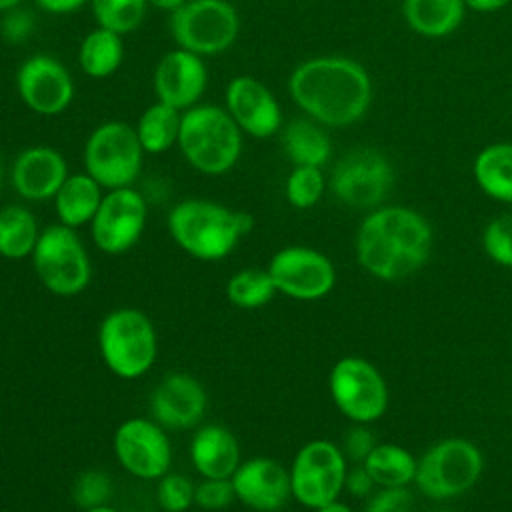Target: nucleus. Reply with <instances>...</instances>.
Here are the masks:
<instances>
[{
	"mask_svg": "<svg viewBox=\"0 0 512 512\" xmlns=\"http://www.w3.org/2000/svg\"><path fill=\"white\" fill-rule=\"evenodd\" d=\"M148 6L156 8V10H162V12H168L172 14L174 10H178L186 0H146Z\"/></svg>",
	"mask_w": 512,
	"mask_h": 512,
	"instance_id": "obj_44",
	"label": "nucleus"
},
{
	"mask_svg": "<svg viewBox=\"0 0 512 512\" xmlns=\"http://www.w3.org/2000/svg\"><path fill=\"white\" fill-rule=\"evenodd\" d=\"M464 0H402L400 12L406 26L422 38L440 40L454 34L466 18Z\"/></svg>",
	"mask_w": 512,
	"mask_h": 512,
	"instance_id": "obj_23",
	"label": "nucleus"
},
{
	"mask_svg": "<svg viewBox=\"0 0 512 512\" xmlns=\"http://www.w3.org/2000/svg\"><path fill=\"white\" fill-rule=\"evenodd\" d=\"M414 504L410 488H376L362 512H410Z\"/></svg>",
	"mask_w": 512,
	"mask_h": 512,
	"instance_id": "obj_39",
	"label": "nucleus"
},
{
	"mask_svg": "<svg viewBox=\"0 0 512 512\" xmlns=\"http://www.w3.org/2000/svg\"><path fill=\"white\" fill-rule=\"evenodd\" d=\"M430 512H456V510H450V508H434Z\"/></svg>",
	"mask_w": 512,
	"mask_h": 512,
	"instance_id": "obj_49",
	"label": "nucleus"
},
{
	"mask_svg": "<svg viewBox=\"0 0 512 512\" xmlns=\"http://www.w3.org/2000/svg\"><path fill=\"white\" fill-rule=\"evenodd\" d=\"M226 2H232V4H234V2H242V0H226Z\"/></svg>",
	"mask_w": 512,
	"mask_h": 512,
	"instance_id": "obj_50",
	"label": "nucleus"
},
{
	"mask_svg": "<svg viewBox=\"0 0 512 512\" xmlns=\"http://www.w3.org/2000/svg\"><path fill=\"white\" fill-rule=\"evenodd\" d=\"M394 186V166L372 146L354 148L334 164L328 188L334 198L354 210H374L384 204Z\"/></svg>",
	"mask_w": 512,
	"mask_h": 512,
	"instance_id": "obj_10",
	"label": "nucleus"
},
{
	"mask_svg": "<svg viewBox=\"0 0 512 512\" xmlns=\"http://www.w3.org/2000/svg\"><path fill=\"white\" fill-rule=\"evenodd\" d=\"M286 88L304 116L324 128H346L360 122L374 96L368 70L358 60L338 54L302 60L290 72Z\"/></svg>",
	"mask_w": 512,
	"mask_h": 512,
	"instance_id": "obj_1",
	"label": "nucleus"
},
{
	"mask_svg": "<svg viewBox=\"0 0 512 512\" xmlns=\"http://www.w3.org/2000/svg\"><path fill=\"white\" fill-rule=\"evenodd\" d=\"M374 490H376V484L370 478L364 464H354L352 468L348 466L346 478H344V492L356 498H368Z\"/></svg>",
	"mask_w": 512,
	"mask_h": 512,
	"instance_id": "obj_41",
	"label": "nucleus"
},
{
	"mask_svg": "<svg viewBox=\"0 0 512 512\" xmlns=\"http://www.w3.org/2000/svg\"><path fill=\"white\" fill-rule=\"evenodd\" d=\"M152 86L156 100L184 112L200 104V98L206 92V64L202 56L182 48H174L158 60L152 76Z\"/></svg>",
	"mask_w": 512,
	"mask_h": 512,
	"instance_id": "obj_20",
	"label": "nucleus"
},
{
	"mask_svg": "<svg viewBox=\"0 0 512 512\" xmlns=\"http://www.w3.org/2000/svg\"><path fill=\"white\" fill-rule=\"evenodd\" d=\"M196 484L182 474L166 472L156 484V502L164 512H186L194 506Z\"/></svg>",
	"mask_w": 512,
	"mask_h": 512,
	"instance_id": "obj_35",
	"label": "nucleus"
},
{
	"mask_svg": "<svg viewBox=\"0 0 512 512\" xmlns=\"http://www.w3.org/2000/svg\"><path fill=\"white\" fill-rule=\"evenodd\" d=\"M472 178L478 190L494 202L512 206V142H492L472 160Z\"/></svg>",
	"mask_w": 512,
	"mask_h": 512,
	"instance_id": "obj_25",
	"label": "nucleus"
},
{
	"mask_svg": "<svg viewBox=\"0 0 512 512\" xmlns=\"http://www.w3.org/2000/svg\"><path fill=\"white\" fill-rule=\"evenodd\" d=\"M230 480L236 502L256 512H278L292 498L288 468L268 456L240 462Z\"/></svg>",
	"mask_w": 512,
	"mask_h": 512,
	"instance_id": "obj_19",
	"label": "nucleus"
},
{
	"mask_svg": "<svg viewBox=\"0 0 512 512\" xmlns=\"http://www.w3.org/2000/svg\"><path fill=\"white\" fill-rule=\"evenodd\" d=\"M224 108L242 130L252 138L264 140L282 130V106L274 92L254 76L240 74L228 80Z\"/></svg>",
	"mask_w": 512,
	"mask_h": 512,
	"instance_id": "obj_17",
	"label": "nucleus"
},
{
	"mask_svg": "<svg viewBox=\"0 0 512 512\" xmlns=\"http://www.w3.org/2000/svg\"><path fill=\"white\" fill-rule=\"evenodd\" d=\"M110 496L112 480L102 470H86L72 484V498L82 510L108 504Z\"/></svg>",
	"mask_w": 512,
	"mask_h": 512,
	"instance_id": "obj_36",
	"label": "nucleus"
},
{
	"mask_svg": "<svg viewBox=\"0 0 512 512\" xmlns=\"http://www.w3.org/2000/svg\"><path fill=\"white\" fill-rule=\"evenodd\" d=\"M242 136L224 106L196 104L182 112L176 146L196 172L220 176L240 160Z\"/></svg>",
	"mask_w": 512,
	"mask_h": 512,
	"instance_id": "obj_4",
	"label": "nucleus"
},
{
	"mask_svg": "<svg viewBox=\"0 0 512 512\" xmlns=\"http://www.w3.org/2000/svg\"><path fill=\"white\" fill-rule=\"evenodd\" d=\"M346 470L348 460L338 444L322 438L306 442L288 468L292 498L310 510L338 500Z\"/></svg>",
	"mask_w": 512,
	"mask_h": 512,
	"instance_id": "obj_12",
	"label": "nucleus"
},
{
	"mask_svg": "<svg viewBox=\"0 0 512 512\" xmlns=\"http://www.w3.org/2000/svg\"><path fill=\"white\" fill-rule=\"evenodd\" d=\"M40 226L30 208L8 204L0 208V256L22 260L32 256L40 238Z\"/></svg>",
	"mask_w": 512,
	"mask_h": 512,
	"instance_id": "obj_29",
	"label": "nucleus"
},
{
	"mask_svg": "<svg viewBox=\"0 0 512 512\" xmlns=\"http://www.w3.org/2000/svg\"><path fill=\"white\" fill-rule=\"evenodd\" d=\"M466 8L472 12H480V14H490V12H498L502 8H506L512 0H464Z\"/></svg>",
	"mask_w": 512,
	"mask_h": 512,
	"instance_id": "obj_43",
	"label": "nucleus"
},
{
	"mask_svg": "<svg viewBox=\"0 0 512 512\" xmlns=\"http://www.w3.org/2000/svg\"><path fill=\"white\" fill-rule=\"evenodd\" d=\"M116 462L134 478L158 480L170 472L172 446L166 428L152 418L124 420L112 438Z\"/></svg>",
	"mask_w": 512,
	"mask_h": 512,
	"instance_id": "obj_15",
	"label": "nucleus"
},
{
	"mask_svg": "<svg viewBox=\"0 0 512 512\" xmlns=\"http://www.w3.org/2000/svg\"><path fill=\"white\" fill-rule=\"evenodd\" d=\"M328 392L338 412L352 424H372L388 410L384 374L362 356H344L328 374Z\"/></svg>",
	"mask_w": 512,
	"mask_h": 512,
	"instance_id": "obj_11",
	"label": "nucleus"
},
{
	"mask_svg": "<svg viewBox=\"0 0 512 512\" xmlns=\"http://www.w3.org/2000/svg\"><path fill=\"white\" fill-rule=\"evenodd\" d=\"M176 48L198 56H216L232 48L240 34V16L226 0H186L170 14Z\"/></svg>",
	"mask_w": 512,
	"mask_h": 512,
	"instance_id": "obj_9",
	"label": "nucleus"
},
{
	"mask_svg": "<svg viewBox=\"0 0 512 512\" xmlns=\"http://www.w3.org/2000/svg\"><path fill=\"white\" fill-rule=\"evenodd\" d=\"M282 150L292 166L322 168L332 156V140L322 124L304 116L282 126Z\"/></svg>",
	"mask_w": 512,
	"mask_h": 512,
	"instance_id": "obj_26",
	"label": "nucleus"
},
{
	"mask_svg": "<svg viewBox=\"0 0 512 512\" xmlns=\"http://www.w3.org/2000/svg\"><path fill=\"white\" fill-rule=\"evenodd\" d=\"M96 26L108 28L120 36L134 32L148 10L146 0H90Z\"/></svg>",
	"mask_w": 512,
	"mask_h": 512,
	"instance_id": "obj_32",
	"label": "nucleus"
},
{
	"mask_svg": "<svg viewBox=\"0 0 512 512\" xmlns=\"http://www.w3.org/2000/svg\"><path fill=\"white\" fill-rule=\"evenodd\" d=\"M22 2H24V0H0V14L8 12V10H12V8L22 6Z\"/></svg>",
	"mask_w": 512,
	"mask_h": 512,
	"instance_id": "obj_46",
	"label": "nucleus"
},
{
	"mask_svg": "<svg viewBox=\"0 0 512 512\" xmlns=\"http://www.w3.org/2000/svg\"><path fill=\"white\" fill-rule=\"evenodd\" d=\"M208 396L198 378L188 372L166 374L150 394V414L166 430H190L200 424Z\"/></svg>",
	"mask_w": 512,
	"mask_h": 512,
	"instance_id": "obj_18",
	"label": "nucleus"
},
{
	"mask_svg": "<svg viewBox=\"0 0 512 512\" xmlns=\"http://www.w3.org/2000/svg\"><path fill=\"white\" fill-rule=\"evenodd\" d=\"M166 226L182 252L196 260L216 262L234 252L240 238L250 234L254 220L252 214L214 200L186 198L172 206Z\"/></svg>",
	"mask_w": 512,
	"mask_h": 512,
	"instance_id": "obj_3",
	"label": "nucleus"
},
{
	"mask_svg": "<svg viewBox=\"0 0 512 512\" xmlns=\"http://www.w3.org/2000/svg\"><path fill=\"white\" fill-rule=\"evenodd\" d=\"M266 270L276 292L300 302L322 300L336 286V268L332 260L312 246L292 244L280 248L270 258Z\"/></svg>",
	"mask_w": 512,
	"mask_h": 512,
	"instance_id": "obj_13",
	"label": "nucleus"
},
{
	"mask_svg": "<svg viewBox=\"0 0 512 512\" xmlns=\"http://www.w3.org/2000/svg\"><path fill=\"white\" fill-rule=\"evenodd\" d=\"M376 488H406L414 484L418 458L394 442H378L362 462Z\"/></svg>",
	"mask_w": 512,
	"mask_h": 512,
	"instance_id": "obj_27",
	"label": "nucleus"
},
{
	"mask_svg": "<svg viewBox=\"0 0 512 512\" xmlns=\"http://www.w3.org/2000/svg\"><path fill=\"white\" fill-rule=\"evenodd\" d=\"M328 186L322 168L316 166H292L284 182V196L296 210H308L320 202Z\"/></svg>",
	"mask_w": 512,
	"mask_h": 512,
	"instance_id": "obj_33",
	"label": "nucleus"
},
{
	"mask_svg": "<svg viewBox=\"0 0 512 512\" xmlns=\"http://www.w3.org/2000/svg\"><path fill=\"white\" fill-rule=\"evenodd\" d=\"M226 298L236 308L254 310L264 304H268L274 294L276 286L268 274V270L262 268H244L234 272L226 282Z\"/></svg>",
	"mask_w": 512,
	"mask_h": 512,
	"instance_id": "obj_31",
	"label": "nucleus"
},
{
	"mask_svg": "<svg viewBox=\"0 0 512 512\" xmlns=\"http://www.w3.org/2000/svg\"><path fill=\"white\" fill-rule=\"evenodd\" d=\"M124 60V40L120 34L96 26L78 46V66L94 80L108 78L118 72Z\"/></svg>",
	"mask_w": 512,
	"mask_h": 512,
	"instance_id": "obj_28",
	"label": "nucleus"
},
{
	"mask_svg": "<svg viewBox=\"0 0 512 512\" xmlns=\"http://www.w3.org/2000/svg\"><path fill=\"white\" fill-rule=\"evenodd\" d=\"M190 462L200 478H232L240 466V444L222 424L196 428L190 440Z\"/></svg>",
	"mask_w": 512,
	"mask_h": 512,
	"instance_id": "obj_22",
	"label": "nucleus"
},
{
	"mask_svg": "<svg viewBox=\"0 0 512 512\" xmlns=\"http://www.w3.org/2000/svg\"><path fill=\"white\" fill-rule=\"evenodd\" d=\"M146 218L148 202L134 186L106 190L88 224L92 242L104 254H124L138 244L146 228Z\"/></svg>",
	"mask_w": 512,
	"mask_h": 512,
	"instance_id": "obj_14",
	"label": "nucleus"
},
{
	"mask_svg": "<svg viewBox=\"0 0 512 512\" xmlns=\"http://www.w3.org/2000/svg\"><path fill=\"white\" fill-rule=\"evenodd\" d=\"M376 436L374 432L368 428V424H354L346 434H344V442H342V452L346 456L348 462L352 464H362L366 460V456L374 450L376 446Z\"/></svg>",
	"mask_w": 512,
	"mask_h": 512,
	"instance_id": "obj_40",
	"label": "nucleus"
},
{
	"mask_svg": "<svg viewBox=\"0 0 512 512\" xmlns=\"http://www.w3.org/2000/svg\"><path fill=\"white\" fill-rule=\"evenodd\" d=\"M312 512H354V510L338 498V500H334L330 504H324V506H320V508H316Z\"/></svg>",
	"mask_w": 512,
	"mask_h": 512,
	"instance_id": "obj_45",
	"label": "nucleus"
},
{
	"mask_svg": "<svg viewBox=\"0 0 512 512\" xmlns=\"http://www.w3.org/2000/svg\"><path fill=\"white\" fill-rule=\"evenodd\" d=\"M434 232L428 218L398 204L370 210L358 224L354 252L360 268L376 280L396 282L416 274L430 260Z\"/></svg>",
	"mask_w": 512,
	"mask_h": 512,
	"instance_id": "obj_2",
	"label": "nucleus"
},
{
	"mask_svg": "<svg viewBox=\"0 0 512 512\" xmlns=\"http://www.w3.org/2000/svg\"><path fill=\"white\" fill-rule=\"evenodd\" d=\"M34 4L46 14L66 16L82 10L86 4H90V0H34Z\"/></svg>",
	"mask_w": 512,
	"mask_h": 512,
	"instance_id": "obj_42",
	"label": "nucleus"
},
{
	"mask_svg": "<svg viewBox=\"0 0 512 512\" xmlns=\"http://www.w3.org/2000/svg\"><path fill=\"white\" fill-rule=\"evenodd\" d=\"M104 192L106 190L88 172L68 174L52 198L58 222L74 230L90 224L104 198Z\"/></svg>",
	"mask_w": 512,
	"mask_h": 512,
	"instance_id": "obj_24",
	"label": "nucleus"
},
{
	"mask_svg": "<svg viewBox=\"0 0 512 512\" xmlns=\"http://www.w3.org/2000/svg\"><path fill=\"white\" fill-rule=\"evenodd\" d=\"M2 180H4V160H2V154H0V186H2Z\"/></svg>",
	"mask_w": 512,
	"mask_h": 512,
	"instance_id": "obj_48",
	"label": "nucleus"
},
{
	"mask_svg": "<svg viewBox=\"0 0 512 512\" xmlns=\"http://www.w3.org/2000/svg\"><path fill=\"white\" fill-rule=\"evenodd\" d=\"M232 502H236V494L230 478H202L196 484L194 506L208 512H218L226 510Z\"/></svg>",
	"mask_w": 512,
	"mask_h": 512,
	"instance_id": "obj_37",
	"label": "nucleus"
},
{
	"mask_svg": "<svg viewBox=\"0 0 512 512\" xmlns=\"http://www.w3.org/2000/svg\"><path fill=\"white\" fill-rule=\"evenodd\" d=\"M82 512H118L114 506H110V504H102V506H94V508H86V510H82Z\"/></svg>",
	"mask_w": 512,
	"mask_h": 512,
	"instance_id": "obj_47",
	"label": "nucleus"
},
{
	"mask_svg": "<svg viewBox=\"0 0 512 512\" xmlns=\"http://www.w3.org/2000/svg\"><path fill=\"white\" fill-rule=\"evenodd\" d=\"M182 112L160 100L146 106L136 122V136L146 154H164L178 144Z\"/></svg>",
	"mask_w": 512,
	"mask_h": 512,
	"instance_id": "obj_30",
	"label": "nucleus"
},
{
	"mask_svg": "<svg viewBox=\"0 0 512 512\" xmlns=\"http://www.w3.org/2000/svg\"><path fill=\"white\" fill-rule=\"evenodd\" d=\"M66 178V158L46 144L24 148L10 168V184L14 192L28 202L52 200Z\"/></svg>",
	"mask_w": 512,
	"mask_h": 512,
	"instance_id": "obj_21",
	"label": "nucleus"
},
{
	"mask_svg": "<svg viewBox=\"0 0 512 512\" xmlns=\"http://www.w3.org/2000/svg\"><path fill=\"white\" fill-rule=\"evenodd\" d=\"M16 94L38 116H58L74 100V78L64 62L50 54H32L16 70Z\"/></svg>",
	"mask_w": 512,
	"mask_h": 512,
	"instance_id": "obj_16",
	"label": "nucleus"
},
{
	"mask_svg": "<svg viewBox=\"0 0 512 512\" xmlns=\"http://www.w3.org/2000/svg\"><path fill=\"white\" fill-rule=\"evenodd\" d=\"M30 258L36 278L54 296H78L90 284V256L74 228L60 222L46 226Z\"/></svg>",
	"mask_w": 512,
	"mask_h": 512,
	"instance_id": "obj_7",
	"label": "nucleus"
},
{
	"mask_svg": "<svg viewBox=\"0 0 512 512\" xmlns=\"http://www.w3.org/2000/svg\"><path fill=\"white\" fill-rule=\"evenodd\" d=\"M482 250L498 266L512 270V210L494 216L482 230Z\"/></svg>",
	"mask_w": 512,
	"mask_h": 512,
	"instance_id": "obj_34",
	"label": "nucleus"
},
{
	"mask_svg": "<svg viewBox=\"0 0 512 512\" xmlns=\"http://www.w3.org/2000/svg\"><path fill=\"white\" fill-rule=\"evenodd\" d=\"M36 28L34 12L18 6L2 14L0 18V36L8 44H22L26 42Z\"/></svg>",
	"mask_w": 512,
	"mask_h": 512,
	"instance_id": "obj_38",
	"label": "nucleus"
},
{
	"mask_svg": "<svg viewBox=\"0 0 512 512\" xmlns=\"http://www.w3.org/2000/svg\"><path fill=\"white\" fill-rule=\"evenodd\" d=\"M98 350L114 376L136 380L154 366L158 356L154 322L138 308H114L98 326Z\"/></svg>",
	"mask_w": 512,
	"mask_h": 512,
	"instance_id": "obj_5",
	"label": "nucleus"
},
{
	"mask_svg": "<svg viewBox=\"0 0 512 512\" xmlns=\"http://www.w3.org/2000/svg\"><path fill=\"white\" fill-rule=\"evenodd\" d=\"M144 154L134 126L122 120H108L98 124L84 142V172L104 190L132 186L140 176Z\"/></svg>",
	"mask_w": 512,
	"mask_h": 512,
	"instance_id": "obj_8",
	"label": "nucleus"
},
{
	"mask_svg": "<svg viewBox=\"0 0 512 512\" xmlns=\"http://www.w3.org/2000/svg\"><path fill=\"white\" fill-rule=\"evenodd\" d=\"M484 470L480 448L460 436H450L432 444L416 464V490L436 502L452 500L472 490Z\"/></svg>",
	"mask_w": 512,
	"mask_h": 512,
	"instance_id": "obj_6",
	"label": "nucleus"
}]
</instances>
